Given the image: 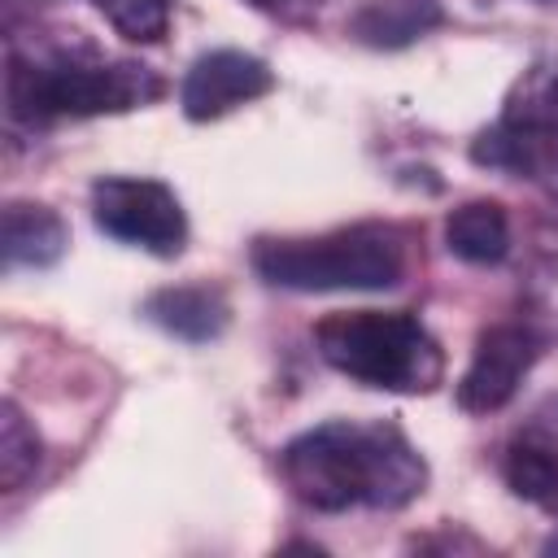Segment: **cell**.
Instances as JSON below:
<instances>
[{"mask_svg": "<svg viewBox=\"0 0 558 558\" xmlns=\"http://www.w3.org/2000/svg\"><path fill=\"white\" fill-rule=\"evenodd\" d=\"M44 462V440L35 432V423L22 414V405L9 397L0 405V488L4 493H17L35 480Z\"/></svg>", "mask_w": 558, "mask_h": 558, "instance_id": "5bb4252c", "label": "cell"}, {"mask_svg": "<svg viewBox=\"0 0 558 558\" xmlns=\"http://www.w3.org/2000/svg\"><path fill=\"white\" fill-rule=\"evenodd\" d=\"M92 222L131 248L153 257H179L187 244V214L161 179L140 174H100L92 183Z\"/></svg>", "mask_w": 558, "mask_h": 558, "instance_id": "8992f818", "label": "cell"}, {"mask_svg": "<svg viewBox=\"0 0 558 558\" xmlns=\"http://www.w3.org/2000/svg\"><path fill=\"white\" fill-rule=\"evenodd\" d=\"M318 357L362 388L432 392L445 379L436 336L410 310H340L314 323Z\"/></svg>", "mask_w": 558, "mask_h": 558, "instance_id": "277c9868", "label": "cell"}, {"mask_svg": "<svg viewBox=\"0 0 558 558\" xmlns=\"http://www.w3.org/2000/svg\"><path fill=\"white\" fill-rule=\"evenodd\" d=\"M253 270L288 292H384L405 275V235L388 222H353L323 235H262Z\"/></svg>", "mask_w": 558, "mask_h": 558, "instance_id": "3957f363", "label": "cell"}, {"mask_svg": "<svg viewBox=\"0 0 558 558\" xmlns=\"http://www.w3.org/2000/svg\"><path fill=\"white\" fill-rule=\"evenodd\" d=\"M545 554H558V536H554V541H545Z\"/></svg>", "mask_w": 558, "mask_h": 558, "instance_id": "e0dca14e", "label": "cell"}, {"mask_svg": "<svg viewBox=\"0 0 558 558\" xmlns=\"http://www.w3.org/2000/svg\"><path fill=\"white\" fill-rule=\"evenodd\" d=\"M144 318L153 327H161L166 336H174V340L209 344V340H218L227 331L231 305L209 283H174V288H157L144 301Z\"/></svg>", "mask_w": 558, "mask_h": 558, "instance_id": "9c48e42d", "label": "cell"}, {"mask_svg": "<svg viewBox=\"0 0 558 558\" xmlns=\"http://www.w3.org/2000/svg\"><path fill=\"white\" fill-rule=\"evenodd\" d=\"M275 87V70L240 48H214L196 57L179 83V105L192 122H214Z\"/></svg>", "mask_w": 558, "mask_h": 558, "instance_id": "ba28073f", "label": "cell"}, {"mask_svg": "<svg viewBox=\"0 0 558 558\" xmlns=\"http://www.w3.org/2000/svg\"><path fill=\"white\" fill-rule=\"evenodd\" d=\"M166 92L161 74L140 61H109L92 44L70 39L52 48L22 52L9 44L4 61V105L13 122L44 126L61 118L131 113Z\"/></svg>", "mask_w": 558, "mask_h": 558, "instance_id": "7a4b0ae2", "label": "cell"}, {"mask_svg": "<svg viewBox=\"0 0 558 558\" xmlns=\"http://www.w3.org/2000/svg\"><path fill=\"white\" fill-rule=\"evenodd\" d=\"M0 248H4V270H44L65 257L70 227L57 209H48L39 201H9L4 227H0Z\"/></svg>", "mask_w": 558, "mask_h": 558, "instance_id": "30bf717a", "label": "cell"}, {"mask_svg": "<svg viewBox=\"0 0 558 558\" xmlns=\"http://www.w3.org/2000/svg\"><path fill=\"white\" fill-rule=\"evenodd\" d=\"M445 244L466 266H497L510 253V214L501 201H462L445 218Z\"/></svg>", "mask_w": 558, "mask_h": 558, "instance_id": "8fae6325", "label": "cell"}, {"mask_svg": "<svg viewBox=\"0 0 558 558\" xmlns=\"http://www.w3.org/2000/svg\"><path fill=\"white\" fill-rule=\"evenodd\" d=\"M92 9L131 44H161L174 0H92Z\"/></svg>", "mask_w": 558, "mask_h": 558, "instance_id": "9a60e30c", "label": "cell"}, {"mask_svg": "<svg viewBox=\"0 0 558 558\" xmlns=\"http://www.w3.org/2000/svg\"><path fill=\"white\" fill-rule=\"evenodd\" d=\"M471 161L558 196V65H532L514 78L501 118L471 140Z\"/></svg>", "mask_w": 558, "mask_h": 558, "instance_id": "5b68a950", "label": "cell"}, {"mask_svg": "<svg viewBox=\"0 0 558 558\" xmlns=\"http://www.w3.org/2000/svg\"><path fill=\"white\" fill-rule=\"evenodd\" d=\"M501 475H506V488L519 501L558 519V449L554 445L532 440V436L510 440L506 458H501Z\"/></svg>", "mask_w": 558, "mask_h": 558, "instance_id": "4fadbf2b", "label": "cell"}, {"mask_svg": "<svg viewBox=\"0 0 558 558\" xmlns=\"http://www.w3.org/2000/svg\"><path fill=\"white\" fill-rule=\"evenodd\" d=\"M541 331L523 318H506V323H493L475 336V349H471V362L453 388L458 397V410L466 414H497L514 401L519 384L527 379V371L536 366L541 357Z\"/></svg>", "mask_w": 558, "mask_h": 558, "instance_id": "52a82bcc", "label": "cell"}, {"mask_svg": "<svg viewBox=\"0 0 558 558\" xmlns=\"http://www.w3.org/2000/svg\"><path fill=\"white\" fill-rule=\"evenodd\" d=\"M288 493L323 514L401 510L427 488V462L397 423L331 418L279 449Z\"/></svg>", "mask_w": 558, "mask_h": 558, "instance_id": "6da1fadb", "label": "cell"}, {"mask_svg": "<svg viewBox=\"0 0 558 558\" xmlns=\"http://www.w3.org/2000/svg\"><path fill=\"white\" fill-rule=\"evenodd\" d=\"M244 4H253V9H262V13H275V9H283V4H292V0H244Z\"/></svg>", "mask_w": 558, "mask_h": 558, "instance_id": "2e32d148", "label": "cell"}, {"mask_svg": "<svg viewBox=\"0 0 558 558\" xmlns=\"http://www.w3.org/2000/svg\"><path fill=\"white\" fill-rule=\"evenodd\" d=\"M440 22L445 13L436 0H371L366 9L353 13L349 31L371 48H405Z\"/></svg>", "mask_w": 558, "mask_h": 558, "instance_id": "7c38bea8", "label": "cell"}]
</instances>
